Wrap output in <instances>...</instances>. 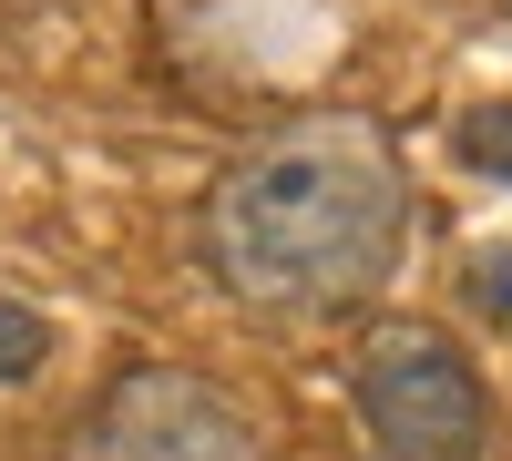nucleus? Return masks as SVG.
Instances as JSON below:
<instances>
[{
	"label": "nucleus",
	"instance_id": "1",
	"mask_svg": "<svg viewBox=\"0 0 512 461\" xmlns=\"http://www.w3.org/2000/svg\"><path fill=\"white\" fill-rule=\"evenodd\" d=\"M400 236H410L400 144L379 123H349V113H318V123H287V134L246 144L216 175V195H205V267H216V287L236 308L297 318V328L359 318L390 287Z\"/></svg>",
	"mask_w": 512,
	"mask_h": 461
},
{
	"label": "nucleus",
	"instance_id": "2",
	"mask_svg": "<svg viewBox=\"0 0 512 461\" xmlns=\"http://www.w3.org/2000/svg\"><path fill=\"white\" fill-rule=\"evenodd\" d=\"M349 390H359L379 461H492L482 359L441 318H369L349 349Z\"/></svg>",
	"mask_w": 512,
	"mask_h": 461
},
{
	"label": "nucleus",
	"instance_id": "3",
	"mask_svg": "<svg viewBox=\"0 0 512 461\" xmlns=\"http://www.w3.org/2000/svg\"><path fill=\"white\" fill-rule=\"evenodd\" d=\"M62 461H277V451L216 380L134 359V369H113L93 390V410L62 431Z\"/></svg>",
	"mask_w": 512,
	"mask_h": 461
},
{
	"label": "nucleus",
	"instance_id": "4",
	"mask_svg": "<svg viewBox=\"0 0 512 461\" xmlns=\"http://www.w3.org/2000/svg\"><path fill=\"white\" fill-rule=\"evenodd\" d=\"M41 359H52V328H41V308H31V298H0V390L31 380Z\"/></svg>",
	"mask_w": 512,
	"mask_h": 461
},
{
	"label": "nucleus",
	"instance_id": "5",
	"mask_svg": "<svg viewBox=\"0 0 512 461\" xmlns=\"http://www.w3.org/2000/svg\"><path fill=\"white\" fill-rule=\"evenodd\" d=\"M461 164H482V175H502V185H512V93L461 113Z\"/></svg>",
	"mask_w": 512,
	"mask_h": 461
},
{
	"label": "nucleus",
	"instance_id": "6",
	"mask_svg": "<svg viewBox=\"0 0 512 461\" xmlns=\"http://www.w3.org/2000/svg\"><path fill=\"white\" fill-rule=\"evenodd\" d=\"M502 11H512V0H502Z\"/></svg>",
	"mask_w": 512,
	"mask_h": 461
}]
</instances>
